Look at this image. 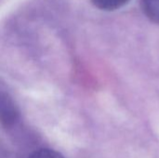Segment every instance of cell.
Listing matches in <instances>:
<instances>
[{
    "label": "cell",
    "mask_w": 159,
    "mask_h": 158,
    "mask_svg": "<svg viewBox=\"0 0 159 158\" xmlns=\"http://www.w3.org/2000/svg\"><path fill=\"white\" fill-rule=\"evenodd\" d=\"M20 112L13 99L6 92L0 91V124L11 128L19 120Z\"/></svg>",
    "instance_id": "1"
},
{
    "label": "cell",
    "mask_w": 159,
    "mask_h": 158,
    "mask_svg": "<svg viewBox=\"0 0 159 158\" xmlns=\"http://www.w3.org/2000/svg\"><path fill=\"white\" fill-rule=\"evenodd\" d=\"M141 4L145 16L159 25V0H142Z\"/></svg>",
    "instance_id": "2"
},
{
    "label": "cell",
    "mask_w": 159,
    "mask_h": 158,
    "mask_svg": "<svg viewBox=\"0 0 159 158\" xmlns=\"http://www.w3.org/2000/svg\"><path fill=\"white\" fill-rule=\"evenodd\" d=\"M99 9L104 11H113L124 7L129 0H90Z\"/></svg>",
    "instance_id": "3"
},
{
    "label": "cell",
    "mask_w": 159,
    "mask_h": 158,
    "mask_svg": "<svg viewBox=\"0 0 159 158\" xmlns=\"http://www.w3.org/2000/svg\"><path fill=\"white\" fill-rule=\"evenodd\" d=\"M28 158H64L60 153L51 149H39L34 152Z\"/></svg>",
    "instance_id": "4"
}]
</instances>
